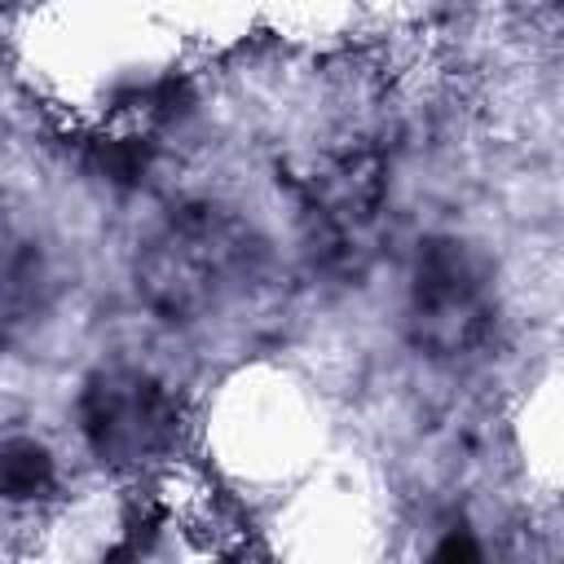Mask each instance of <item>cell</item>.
<instances>
[{
  "label": "cell",
  "mask_w": 564,
  "mask_h": 564,
  "mask_svg": "<svg viewBox=\"0 0 564 564\" xmlns=\"http://www.w3.org/2000/svg\"><path fill=\"white\" fill-rule=\"evenodd\" d=\"M247 256H251V238L234 216L207 203L181 207L145 242L137 260V291L159 317L189 322L229 291Z\"/></svg>",
  "instance_id": "1"
},
{
  "label": "cell",
  "mask_w": 564,
  "mask_h": 564,
  "mask_svg": "<svg viewBox=\"0 0 564 564\" xmlns=\"http://www.w3.org/2000/svg\"><path fill=\"white\" fill-rule=\"evenodd\" d=\"M79 427L88 449L110 467H145L176 445V397L141 370H106L79 397Z\"/></svg>",
  "instance_id": "2"
},
{
  "label": "cell",
  "mask_w": 564,
  "mask_h": 564,
  "mask_svg": "<svg viewBox=\"0 0 564 564\" xmlns=\"http://www.w3.org/2000/svg\"><path fill=\"white\" fill-rule=\"evenodd\" d=\"M410 322H414V339L432 357H463L485 344L494 326L489 286L463 242L449 238L423 242L410 282Z\"/></svg>",
  "instance_id": "3"
},
{
  "label": "cell",
  "mask_w": 564,
  "mask_h": 564,
  "mask_svg": "<svg viewBox=\"0 0 564 564\" xmlns=\"http://www.w3.org/2000/svg\"><path fill=\"white\" fill-rule=\"evenodd\" d=\"M53 480H57V467L44 445H35V441L0 445V498H9V502L44 498L53 489Z\"/></svg>",
  "instance_id": "4"
}]
</instances>
